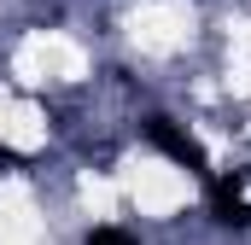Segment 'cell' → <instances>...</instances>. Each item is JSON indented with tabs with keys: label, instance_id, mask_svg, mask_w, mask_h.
<instances>
[{
	"label": "cell",
	"instance_id": "obj_1",
	"mask_svg": "<svg viewBox=\"0 0 251 245\" xmlns=\"http://www.w3.org/2000/svg\"><path fill=\"white\" fill-rule=\"evenodd\" d=\"M146 140H152L170 164H181V170H193L199 181H210V158H204V146H199L176 117H146Z\"/></svg>",
	"mask_w": 251,
	"mask_h": 245
},
{
	"label": "cell",
	"instance_id": "obj_2",
	"mask_svg": "<svg viewBox=\"0 0 251 245\" xmlns=\"http://www.w3.org/2000/svg\"><path fill=\"white\" fill-rule=\"evenodd\" d=\"M210 210H216L222 228H251V204L240 198V187L228 181V175H222V181L210 175Z\"/></svg>",
	"mask_w": 251,
	"mask_h": 245
},
{
	"label": "cell",
	"instance_id": "obj_3",
	"mask_svg": "<svg viewBox=\"0 0 251 245\" xmlns=\"http://www.w3.org/2000/svg\"><path fill=\"white\" fill-rule=\"evenodd\" d=\"M88 245H140L134 234H123V228H94L88 234Z\"/></svg>",
	"mask_w": 251,
	"mask_h": 245
}]
</instances>
